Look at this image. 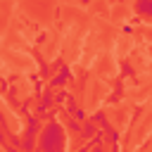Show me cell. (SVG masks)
<instances>
[{
  "mask_svg": "<svg viewBox=\"0 0 152 152\" xmlns=\"http://www.w3.org/2000/svg\"><path fill=\"white\" fill-rule=\"evenodd\" d=\"M66 95H69V93H64V90H62V93H59L55 100H57V102H64V100H66Z\"/></svg>",
  "mask_w": 152,
  "mask_h": 152,
  "instance_id": "9",
  "label": "cell"
},
{
  "mask_svg": "<svg viewBox=\"0 0 152 152\" xmlns=\"http://www.w3.org/2000/svg\"><path fill=\"white\" fill-rule=\"evenodd\" d=\"M93 121H95V124H97V126H102V128H104V131H107V128H109V124H107V116H104V114H102V112H97V114H95V119H93Z\"/></svg>",
  "mask_w": 152,
  "mask_h": 152,
  "instance_id": "7",
  "label": "cell"
},
{
  "mask_svg": "<svg viewBox=\"0 0 152 152\" xmlns=\"http://www.w3.org/2000/svg\"><path fill=\"white\" fill-rule=\"evenodd\" d=\"M74 119H76V121H83V119H86V112H83V109H76Z\"/></svg>",
  "mask_w": 152,
  "mask_h": 152,
  "instance_id": "8",
  "label": "cell"
},
{
  "mask_svg": "<svg viewBox=\"0 0 152 152\" xmlns=\"http://www.w3.org/2000/svg\"><path fill=\"white\" fill-rule=\"evenodd\" d=\"M66 78H69V69H66V66H62L59 76H55V78H52V86H64V83H66Z\"/></svg>",
  "mask_w": 152,
  "mask_h": 152,
  "instance_id": "6",
  "label": "cell"
},
{
  "mask_svg": "<svg viewBox=\"0 0 152 152\" xmlns=\"http://www.w3.org/2000/svg\"><path fill=\"white\" fill-rule=\"evenodd\" d=\"M52 100H55L52 93H43V95H40V102H38V114H43V112L52 104Z\"/></svg>",
  "mask_w": 152,
  "mask_h": 152,
  "instance_id": "5",
  "label": "cell"
},
{
  "mask_svg": "<svg viewBox=\"0 0 152 152\" xmlns=\"http://www.w3.org/2000/svg\"><path fill=\"white\" fill-rule=\"evenodd\" d=\"M36 135H38V119L36 116H28L26 121V133H24V142H21V150L24 152H36Z\"/></svg>",
  "mask_w": 152,
  "mask_h": 152,
  "instance_id": "2",
  "label": "cell"
},
{
  "mask_svg": "<svg viewBox=\"0 0 152 152\" xmlns=\"http://www.w3.org/2000/svg\"><path fill=\"white\" fill-rule=\"evenodd\" d=\"M81 133H83L86 138H93V140H95V138H100V128L95 126V121H86V124H83V131H81Z\"/></svg>",
  "mask_w": 152,
  "mask_h": 152,
  "instance_id": "3",
  "label": "cell"
},
{
  "mask_svg": "<svg viewBox=\"0 0 152 152\" xmlns=\"http://www.w3.org/2000/svg\"><path fill=\"white\" fill-rule=\"evenodd\" d=\"M135 10H138V14L152 19V0H140V2H135Z\"/></svg>",
  "mask_w": 152,
  "mask_h": 152,
  "instance_id": "4",
  "label": "cell"
},
{
  "mask_svg": "<svg viewBox=\"0 0 152 152\" xmlns=\"http://www.w3.org/2000/svg\"><path fill=\"white\" fill-rule=\"evenodd\" d=\"M64 150V133L57 121H50L38 138V152H62Z\"/></svg>",
  "mask_w": 152,
  "mask_h": 152,
  "instance_id": "1",
  "label": "cell"
},
{
  "mask_svg": "<svg viewBox=\"0 0 152 152\" xmlns=\"http://www.w3.org/2000/svg\"><path fill=\"white\" fill-rule=\"evenodd\" d=\"M78 152H88V150H86V147H83V150H78Z\"/></svg>",
  "mask_w": 152,
  "mask_h": 152,
  "instance_id": "10",
  "label": "cell"
}]
</instances>
